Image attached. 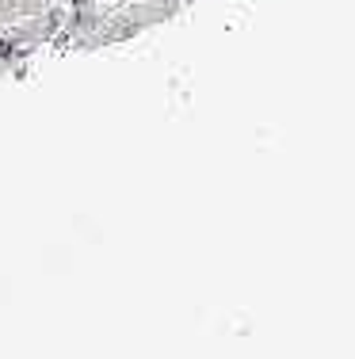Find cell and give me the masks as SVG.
I'll list each match as a JSON object with an SVG mask.
<instances>
[{
    "label": "cell",
    "instance_id": "cell-1",
    "mask_svg": "<svg viewBox=\"0 0 355 359\" xmlns=\"http://www.w3.org/2000/svg\"><path fill=\"white\" fill-rule=\"evenodd\" d=\"M39 8H42V0H4L0 12H4V20H20V15H35Z\"/></svg>",
    "mask_w": 355,
    "mask_h": 359
}]
</instances>
